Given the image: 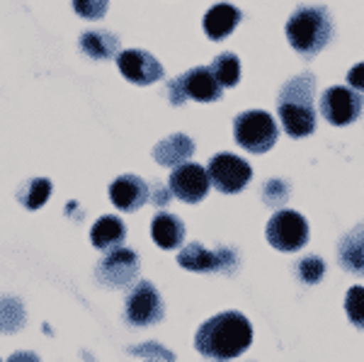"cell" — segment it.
Masks as SVG:
<instances>
[{
	"instance_id": "cell-1",
	"label": "cell",
	"mask_w": 364,
	"mask_h": 362,
	"mask_svg": "<svg viewBox=\"0 0 364 362\" xmlns=\"http://www.w3.org/2000/svg\"><path fill=\"white\" fill-rule=\"evenodd\" d=\"M252 343V326L240 312H224L204 321L195 334V348L209 360H233Z\"/></svg>"
},
{
	"instance_id": "cell-2",
	"label": "cell",
	"mask_w": 364,
	"mask_h": 362,
	"mask_svg": "<svg viewBox=\"0 0 364 362\" xmlns=\"http://www.w3.org/2000/svg\"><path fill=\"white\" fill-rule=\"evenodd\" d=\"M314 92L316 78L311 73L296 75L282 87L277 112L282 127L291 139H304L316 129V112H314Z\"/></svg>"
},
{
	"instance_id": "cell-3",
	"label": "cell",
	"mask_w": 364,
	"mask_h": 362,
	"mask_svg": "<svg viewBox=\"0 0 364 362\" xmlns=\"http://www.w3.org/2000/svg\"><path fill=\"white\" fill-rule=\"evenodd\" d=\"M287 39L299 54L316 56L333 39V17L318 5H301L287 20Z\"/></svg>"
},
{
	"instance_id": "cell-4",
	"label": "cell",
	"mask_w": 364,
	"mask_h": 362,
	"mask_svg": "<svg viewBox=\"0 0 364 362\" xmlns=\"http://www.w3.org/2000/svg\"><path fill=\"white\" fill-rule=\"evenodd\" d=\"M233 137L238 146H243L250 154H265L277 144L279 129L277 122L272 119L262 110H248V112L238 115L233 122Z\"/></svg>"
},
{
	"instance_id": "cell-5",
	"label": "cell",
	"mask_w": 364,
	"mask_h": 362,
	"mask_svg": "<svg viewBox=\"0 0 364 362\" xmlns=\"http://www.w3.org/2000/svg\"><path fill=\"white\" fill-rule=\"evenodd\" d=\"M265 236L272 248L282 253H294L309 243V221L294 209H279L267 221Z\"/></svg>"
},
{
	"instance_id": "cell-6",
	"label": "cell",
	"mask_w": 364,
	"mask_h": 362,
	"mask_svg": "<svg viewBox=\"0 0 364 362\" xmlns=\"http://www.w3.org/2000/svg\"><path fill=\"white\" fill-rule=\"evenodd\" d=\"M221 85L216 83L214 73L207 66H197L192 71L182 73L180 78L168 83V97L173 105H182L187 97L197 102H216L221 100Z\"/></svg>"
},
{
	"instance_id": "cell-7",
	"label": "cell",
	"mask_w": 364,
	"mask_h": 362,
	"mask_svg": "<svg viewBox=\"0 0 364 362\" xmlns=\"http://www.w3.org/2000/svg\"><path fill=\"white\" fill-rule=\"evenodd\" d=\"M163 314H166V309H163L161 292L156 289L154 282L141 280L134 287H129L127 307H124V316L129 324L154 326V324H161Z\"/></svg>"
},
{
	"instance_id": "cell-8",
	"label": "cell",
	"mask_w": 364,
	"mask_h": 362,
	"mask_svg": "<svg viewBox=\"0 0 364 362\" xmlns=\"http://www.w3.org/2000/svg\"><path fill=\"white\" fill-rule=\"evenodd\" d=\"M139 270H141L139 255L129 248H117V250H109V253L100 260L95 277L105 284V287L127 289V287H134V284H136Z\"/></svg>"
},
{
	"instance_id": "cell-9",
	"label": "cell",
	"mask_w": 364,
	"mask_h": 362,
	"mask_svg": "<svg viewBox=\"0 0 364 362\" xmlns=\"http://www.w3.org/2000/svg\"><path fill=\"white\" fill-rule=\"evenodd\" d=\"M178 265L192 272H236L238 255L231 248L207 250L202 243L192 241L178 253Z\"/></svg>"
},
{
	"instance_id": "cell-10",
	"label": "cell",
	"mask_w": 364,
	"mask_h": 362,
	"mask_svg": "<svg viewBox=\"0 0 364 362\" xmlns=\"http://www.w3.org/2000/svg\"><path fill=\"white\" fill-rule=\"evenodd\" d=\"M207 173L211 185L219 192H224V195H236L252 178V168L240 156L233 154H216L209 161Z\"/></svg>"
},
{
	"instance_id": "cell-11",
	"label": "cell",
	"mask_w": 364,
	"mask_h": 362,
	"mask_svg": "<svg viewBox=\"0 0 364 362\" xmlns=\"http://www.w3.org/2000/svg\"><path fill=\"white\" fill-rule=\"evenodd\" d=\"M321 115L336 127L352 124L362 115V95L345 85H333L321 95Z\"/></svg>"
},
{
	"instance_id": "cell-12",
	"label": "cell",
	"mask_w": 364,
	"mask_h": 362,
	"mask_svg": "<svg viewBox=\"0 0 364 362\" xmlns=\"http://www.w3.org/2000/svg\"><path fill=\"white\" fill-rule=\"evenodd\" d=\"M209 173L204 166L199 163H182V166L173 168L168 178V188L173 192V197L187 202V204H197L207 197L209 192Z\"/></svg>"
},
{
	"instance_id": "cell-13",
	"label": "cell",
	"mask_w": 364,
	"mask_h": 362,
	"mask_svg": "<svg viewBox=\"0 0 364 362\" xmlns=\"http://www.w3.org/2000/svg\"><path fill=\"white\" fill-rule=\"evenodd\" d=\"M117 66H119V71L127 80H132L136 85H151L163 78V66L158 63V58L144 49L119 51Z\"/></svg>"
},
{
	"instance_id": "cell-14",
	"label": "cell",
	"mask_w": 364,
	"mask_h": 362,
	"mask_svg": "<svg viewBox=\"0 0 364 362\" xmlns=\"http://www.w3.org/2000/svg\"><path fill=\"white\" fill-rule=\"evenodd\" d=\"M151 192L149 185L139 178V175H119L112 185H109V200L122 212H136L149 202Z\"/></svg>"
},
{
	"instance_id": "cell-15",
	"label": "cell",
	"mask_w": 364,
	"mask_h": 362,
	"mask_svg": "<svg viewBox=\"0 0 364 362\" xmlns=\"http://www.w3.org/2000/svg\"><path fill=\"white\" fill-rule=\"evenodd\" d=\"M240 20H243V13L236 5L219 3L214 8H209L207 15H204V32H207L211 42H221L240 25Z\"/></svg>"
},
{
	"instance_id": "cell-16",
	"label": "cell",
	"mask_w": 364,
	"mask_h": 362,
	"mask_svg": "<svg viewBox=\"0 0 364 362\" xmlns=\"http://www.w3.org/2000/svg\"><path fill=\"white\" fill-rule=\"evenodd\" d=\"M195 154V142L185 134H170L168 139L156 144L154 149V159L156 163L166 168H178L182 163H187V159Z\"/></svg>"
},
{
	"instance_id": "cell-17",
	"label": "cell",
	"mask_w": 364,
	"mask_h": 362,
	"mask_svg": "<svg viewBox=\"0 0 364 362\" xmlns=\"http://www.w3.org/2000/svg\"><path fill=\"white\" fill-rule=\"evenodd\" d=\"M338 258L340 265L348 272H352V275H364V226H355V229L340 238Z\"/></svg>"
},
{
	"instance_id": "cell-18",
	"label": "cell",
	"mask_w": 364,
	"mask_h": 362,
	"mask_svg": "<svg viewBox=\"0 0 364 362\" xmlns=\"http://www.w3.org/2000/svg\"><path fill=\"white\" fill-rule=\"evenodd\" d=\"M127 238V226L124 221L119 217H112V214H107V217H100L95 224H92L90 229V241L92 246L97 250H117L122 248V243H124Z\"/></svg>"
},
{
	"instance_id": "cell-19",
	"label": "cell",
	"mask_w": 364,
	"mask_h": 362,
	"mask_svg": "<svg viewBox=\"0 0 364 362\" xmlns=\"http://www.w3.org/2000/svg\"><path fill=\"white\" fill-rule=\"evenodd\" d=\"M151 236H154V241L158 243V248L175 250L185 241V224H182V219L175 217V214L161 212L151 221Z\"/></svg>"
},
{
	"instance_id": "cell-20",
	"label": "cell",
	"mask_w": 364,
	"mask_h": 362,
	"mask_svg": "<svg viewBox=\"0 0 364 362\" xmlns=\"http://www.w3.org/2000/svg\"><path fill=\"white\" fill-rule=\"evenodd\" d=\"M80 49L85 56L105 61V58L119 56V37L112 32H105V29H95V32H85L80 37Z\"/></svg>"
},
{
	"instance_id": "cell-21",
	"label": "cell",
	"mask_w": 364,
	"mask_h": 362,
	"mask_svg": "<svg viewBox=\"0 0 364 362\" xmlns=\"http://www.w3.org/2000/svg\"><path fill=\"white\" fill-rule=\"evenodd\" d=\"M25 307L13 297H0V334H15L25 326Z\"/></svg>"
},
{
	"instance_id": "cell-22",
	"label": "cell",
	"mask_w": 364,
	"mask_h": 362,
	"mask_svg": "<svg viewBox=\"0 0 364 362\" xmlns=\"http://www.w3.org/2000/svg\"><path fill=\"white\" fill-rule=\"evenodd\" d=\"M209 68L221 87H233L240 80V61L236 54H228L226 51V54L216 56Z\"/></svg>"
},
{
	"instance_id": "cell-23",
	"label": "cell",
	"mask_w": 364,
	"mask_h": 362,
	"mask_svg": "<svg viewBox=\"0 0 364 362\" xmlns=\"http://www.w3.org/2000/svg\"><path fill=\"white\" fill-rule=\"evenodd\" d=\"M51 197V183L46 178H34L25 183L17 192V200L25 204L27 209H39Z\"/></svg>"
},
{
	"instance_id": "cell-24",
	"label": "cell",
	"mask_w": 364,
	"mask_h": 362,
	"mask_svg": "<svg viewBox=\"0 0 364 362\" xmlns=\"http://www.w3.org/2000/svg\"><path fill=\"white\" fill-rule=\"evenodd\" d=\"M296 272H299V280H301V282L316 284V282H321L323 275H326V262H323L318 255H306L304 260H299Z\"/></svg>"
},
{
	"instance_id": "cell-25",
	"label": "cell",
	"mask_w": 364,
	"mask_h": 362,
	"mask_svg": "<svg viewBox=\"0 0 364 362\" xmlns=\"http://www.w3.org/2000/svg\"><path fill=\"white\" fill-rule=\"evenodd\" d=\"M345 312L357 329H364V287H350L345 294Z\"/></svg>"
},
{
	"instance_id": "cell-26",
	"label": "cell",
	"mask_w": 364,
	"mask_h": 362,
	"mask_svg": "<svg viewBox=\"0 0 364 362\" xmlns=\"http://www.w3.org/2000/svg\"><path fill=\"white\" fill-rule=\"evenodd\" d=\"M129 353L136 355V358H144L146 362H175V353H170L168 348H163L161 343H156V341L132 348Z\"/></svg>"
},
{
	"instance_id": "cell-27",
	"label": "cell",
	"mask_w": 364,
	"mask_h": 362,
	"mask_svg": "<svg viewBox=\"0 0 364 362\" xmlns=\"http://www.w3.org/2000/svg\"><path fill=\"white\" fill-rule=\"evenodd\" d=\"M70 3H73L75 13L85 17V20H102L109 0H70Z\"/></svg>"
},
{
	"instance_id": "cell-28",
	"label": "cell",
	"mask_w": 364,
	"mask_h": 362,
	"mask_svg": "<svg viewBox=\"0 0 364 362\" xmlns=\"http://www.w3.org/2000/svg\"><path fill=\"white\" fill-rule=\"evenodd\" d=\"M262 200L269 207H282L289 200V188L284 183H279V180H269V183H265V190H262Z\"/></svg>"
},
{
	"instance_id": "cell-29",
	"label": "cell",
	"mask_w": 364,
	"mask_h": 362,
	"mask_svg": "<svg viewBox=\"0 0 364 362\" xmlns=\"http://www.w3.org/2000/svg\"><path fill=\"white\" fill-rule=\"evenodd\" d=\"M170 197H173L170 188H166L163 183H154V188H151V202H154L156 207H166L170 202Z\"/></svg>"
},
{
	"instance_id": "cell-30",
	"label": "cell",
	"mask_w": 364,
	"mask_h": 362,
	"mask_svg": "<svg viewBox=\"0 0 364 362\" xmlns=\"http://www.w3.org/2000/svg\"><path fill=\"white\" fill-rule=\"evenodd\" d=\"M348 83L352 87H357V90L364 92V63H357V66H352V71L348 73Z\"/></svg>"
},
{
	"instance_id": "cell-31",
	"label": "cell",
	"mask_w": 364,
	"mask_h": 362,
	"mask_svg": "<svg viewBox=\"0 0 364 362\" xmlns=\"http://www.w3.org/2000/svg\"><path fill=\"white\" fill-rule=\"evenodd\" d=\"M5 362H42L37 353H29V350H20V353H13Z\"/></svg>"
},
{
	"instance_id": "cell-32",
	"label": "cell",
	"mask_w": 364,
	"mask_h": 362,
	"mask_svg": "<svg viewBox=\"0 0 364 362\" xmlns=\"http://www.w3.org/2000/svg\"><path fill=\"white\" fill-rule=\"evenodd\" d=\"M0 362H3V360H0Z\"/></svg>"
}]
</instances>
